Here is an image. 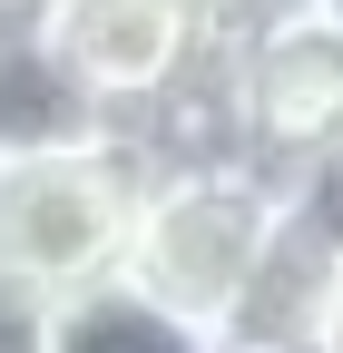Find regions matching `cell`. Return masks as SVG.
Returning <instances> with one entry per match:
<instances>
[{
    "instance_id": "obj_1",
    "label": "cell",
    "mask_w": 343,
    "mask_h": 353,
    "mask_svg": "<svg viewBox=\"0 0 343 353\" xmlns=\"http://www.w3.org/2000/svg\"><path fill=\"white\" fill-rule=\"evenodd\" d=\"M294 216V187L265 176L255 157H216V167H157L138 196V236H127L118 285L147 294L157 314L196 324L206 343H226L265 255Z\"/></svg>"
},
{
    "instance_id": "obj_2",
    "label": "cell",
    "mask_w": 343,
    "mask_h": 353,
    "mask_svg": "<svg viewBox=\"0 0 343 353\" xmlns=\"http://www.w3.org/2000/svg\"><path fill=\"white\" fill-rule=\"evenodd\" d=\"M147 157L127 138H69V148H20L0 157V265L50 304H79L118 285L127 236H138Z\"/></svg>"
},
{
    "instance_id": "obj_3",
    "label": "cell",
    "mask_w": 343,
    "mask_h": 353,
    "mask_svg": "<svg viewBox=\"0 0 343 353\" xmlns=\"http://www.w3.org/2000/svg\"><path fill=\"white\" fill-rule=\"evenodd\" d=\"M226 50L236 39L216 30L206 0H50V20H39V59L98 108L108 138H138Z\"/></svg>"
},
{
    "instance_id": "obj_4",
    "label": "cell",
    "mask_w": 343,
    "mask_h": 353,
    "mask_svg": "<svg viewBox=\"0 0 343 353\" xmlns=\"http://www.w3.org/2000/svg\"><path fill=\"white\" fill-rule=\"evenodd\" d=\"M236 128H245V157L284 187H314L324 167H343V20L245 39L236 50Z\"/></svg>"
},
{
    "instance_id": "obj_5",
    "label": "cell",
    "mask_w": 343,
    "mask_h": 353,
    "mask_svg": "<svg viewBox=\"0 0 343 353\" xmlns=\"http://www.w3.org/2000/svg\"><path fill=\"white\" fill-rule=\"evenodd\" d=\"M50 353H206V334L177 324V314H157V304L127 294V285H98V294L59 304V343Z\"/></svg>"
},
{
    "instance_id": "obj_6",
    "label": "cell",
    "mask_w": 343,
    "mask_h": 353,
    "mask_svg": "<svg viewBox=\"0 0 343 353\" xmlns=\"http://www.w3.org/2000/svg\"><path fill=\"white\" fill-rule=\"evenodd\" d=\"M50 343H59V304L0 265V353H50Z\"/></svg>"
},
{
    "instance_id": "obj_7",
    "label": "cell",
    "mask_w": 343,
    "mask_h": 353,
    "mask_svg": "<svg viewBox=\"0 0 343 353\" xmlns=\"http://www.w3.org/2000/svg\"><path fill=\"white\" fill-rule=\"evenodd\" d=\"M206 10H216V30L236 39H275V30H304V20H333V0H206Z\"/></svg>"
},
{
    "instance_id": "obj_8",
    "label": "cell",
    "mask_w": 343,
    "mask_h": 353,
    "mask_svg": "<svg viewBox=\"0 0 343 353\" xmlns=\"http://www.w3.org/2000/svg\"><path fill=\"white\" fill-rule=\"evenodd\" d=\"M324 353H343V265H333V304H324Z\"/></svg>"
},
{
    "instance_id": "obj_9",
    "label": "cell",
    "mask_w": 343,
    "mask_h": 353,
    "mask_svg": "<svg viewBox=\"0 0 343 353\" xmlns=\"http://www.w3.org/2000/svg\"><path fill=\"white\" fill-rule=\"evenodd\" d=\"M206 353H275V343H206Z\"/></svg>"
},
{
    "instance_id": "obj_10",
    "label": "cell",
    "mask_w": 343,
    "mask_h": 353,
    "mask_svg": "<svg viewBox=\"0 0 343 353\" xmlns=\"http://www.w3.org/2000/svg\"><path fill=\"white\" fill-rule=\"evenodd\" d=\"M333 20H343V0H333Z\"/></svg>"
}]
</instances>
